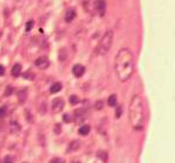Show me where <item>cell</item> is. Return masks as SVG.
<instances>
[{"label": "cell", "mask_w": 175, "mask_h": 163, "mask_svg": "<svg viewBox=\"0 0 175 163\" xmlns=\"http://www.w3.org/2000/svg\"><path fill=\"white\" fill-rule=\"evenodd\" d=\"M72 72H73V74H75L77 78H79V77H82L84 73H85V67H84L83 65H80V64H77V65L73 66Z\"/></svg>", "instance_id": "7"}, {"label": "cell", "mask_w": 175, "mask_h": 163, "mask_svg": "<svg viewBox=\"0 0 175 163\" xmlns=\"http://www.w3.org/2000/svg\"><path fill=\"white\" fill-rule=\"evenodd\" d=\"M4 163H13V158H12V156H5V158H4Z\"/></svg>", "instance_id": "21"}, {"label": "cell", "mask_w": 175, "mask_h": 163, "mask_svg": "<svg viewBox=\"0 0 175 163\" xmlns=\"http://www.w3.org/2000/svg\"><path fill=\"white\" fill-rule=\"evenodd\" d=\"M75 17H76V11L73 10V8H70L66 11V15H65V21L70 23V22H72L73 19H75Z\"/></svg>", "instance_id": "8"}, {"label": "cell", "mask_w": 175, "mask_h": 163, "mask_svg": "<svg viewBox=\"0 0 175 163\" xmlns=\"http://www.w3.org/2000/svg\"><path fill=\"white\" fill-rule=\"evenodd\" d=\"M35 66L40 70H45L49 66V60L47 59L46 56H41V58L35 60Z\"/></svg>", "instance_id": "4"}, {"label": "cell", "mask_w": 175, "mask_h": 163, "mask_svg": "<svg viewBox=\"0 0 175 163\" xmlns=\"http://www.w3.org/2000/svg\"><path fill=\"white\" fill-rule=\"evenodd\" d=\"M95 6H96V10L99 11L100 16H105L106 13V0H97L96 1V4H95Z\"/></svg>", "instance_id": "6"}, {"label": "cell", "mask_w": 175, "mask_h": 163, "mask_svg": "<svg viewBox=\"0 0 175 163\" xmlns=\"http://www.w3.org/2000/svg\"><path fill=\"white\" fill-rule=\"evenodd\" d=\"M113 40H114V32L112 30L106 31L105 35L102 36V39L100 40L97 47H96V54L99 55L107 54L109 52L112 45H113Z\"/></svg>", "instance_id": "3"}, {"label": "cell", "mask_w": 175, "mask_h": 163, "mask_svg": "<svg viewBox=\"0 0 175 163\" xmlns=\"http://www.w3.org/2000/svg\"><path fill=\"white\" fill-rule=\"evenodd\" d=\"M75 119H76V122H82L85 119V114H84L83 109H78L77 112H75Z\"/></svg>", "instance_id": "10"}, {"label": "cell", "mask_w": 175, "mask_h": 163, "mask_svg": "<svg viewBox=\"0 0 175 163\" xmlns=\"http://www.w3.org/2000/svg\"><path fill=\"white\" fill-rule=\"evenodd\" d=\"M25 97H27V90L23 89V90H21V91L18 93V100H19L21 103H23V102L25 101Z\"/></svg>", "instance_id": "16"}, {"label": "cell", "mask_w": 175, "mask_h": 163, "mask_svg": "<svg viewBox=\"0 0 175 163\" xmlns=\"http://www.w3.org/2000/svg\"><path fill=\"white\" fill-rule=\"evenodd\" d=\"M80 146V143H79V140H72L71 143H70L69 148H67V152H73V151H76L78 150Z\"/></svg>", "instance_id": "9"}, {"label": "cell", "mask_w": 175, "mask_h": 163, "mask_svg": "<svg viewBox=\"0 0 175 163\" xmlns=\"http://www.w3.org/2000/svg\"><path fill=\"white\" fill-rule=\"evenodd\" d=\"M95 107H96V109H102V107H103V102L102 101H99L97 102V103H96V106H95Z\"/></svg>", "instance_id": "23"}, {"label": "cell", "mask_w": 175, "mask_h": 163, "mask_svg": "<svg viewBox=\"0 0 175 163\" xmlns=\"http://www.w3.org/2000/svg\"><path fill=\"white\" fill-rule=\"evenodd\" d=\"M6 117V108L5 107H0V119Z\"/></svg>", "instance_id": "18"}, {"label": "cell", "mask_w": 175, "mask_h": 163, "mask_svg": "<svg viewBox=\"0 0 175 163\" xmlns=\"http://www.w3.org/2000/svg\"><path fill=\"white\" fill-rule=\"evenodd\" d=\"M10 130H11V132L17 133L19 130H21V127H19V125L17 124L16 121H12V122L10 124Z\"/></svg>", "instance_id": "14"}, {"label": "cell", "mask_w": 175, "mask_h": 163, "mask_svg": "<svg viewBox=\"0 0 175 163\" xmlns=\"http://www.w3.org/2000/svg\"><path fill=\"white\" fill-rule=\"evenodd\" d=\"M61 89H62V85H61V83H54L53 85L51 86L49 91H51V93H59Z\"/></svg>", "instance_id": "13"}, {"label": "cell", "mask_w": 175, "mask_h": 163, "mask_svg": "<svg viewBox=\"0 0 175 163\" xmlns=\"http://www.w3.org/2000/svg\"><path fill=\"white\" fill-rule=\"evenodd\" d=\"M32 26H34V22H32V21H29V22L27 23V25H25V29H27V31H30L31 29H32Z\"/></svg>", "instance_id": "19"}, {"label": "cell", "mask_w": 175, "mask_h": 163, "mask_svg": "<svg viewBox=\"0 0 175 163\" xmlns=\"http://www.w3.org/2000/svg\"><path fill=\"white\" fill-rule=\"evenodd\" d=\"M108 106H110V107H115L116 106V96L115 95H110L108 97Z\"/></svg>", "instance_id": "15"}, {"label": "cell", "mask_w": 175, "mask_h": 163, "mask_svg": "<svg viewBox=\"0 0 175 163\" xmlns=\"http://www.w3.org/2000/svg\"><path fill=\"white\" fill-rule=\"evenodd\" d=\"M11 93H12V88L11 86H8L7 89H6V93H5V95L7 96V95H11Z\"/></svg>", "instance_id": "25"}, {"label": "cell", "mask_w": 175, "mask_h": 163, "mask_svg": "<svg viewBox=\"0 0 175 163\" xmlns=\"http://www.w3.org/2000/svg\"><path fill=\"white\" fill-rule=\"evenodd\" d=\"M78 132H79L80 136H88L89 132H90V126H89V125H83V126H80Z\"/></svg>", "instance_id": "12"}, {"label": "cell", "mask_w": 175, "mask_h": 163, "mask_svg": "<svg viewBox=\"0 0 175 163\" xmlns=\"http://www.w3.org/2000/svg\"><path fill=\"white\" fill-rule=\"evenodd\" d=\"M129 117L131 126L134 131H142L144 127V103L139 95H134L129 102Z\"/></svg>", "instance_id": "2"}, {"label": "cell", "mask_w": 175, "mask_h": 163, "mask_svg": "<svg viewBox=\"0 0 175 163\" xmlns=\"http://www.w3.org/2000/svg\"><path fill=\"white\" fill-rule=\"evenodd\" d=\"M64 121H66V122H70V121H71V117H70L69 114H65V115H64Z\"/></svg>", "instance_id": "24"}, {"label": "cell", "mask_w": 175, "mask_h": 163, "mask_svg": "<svg viewBox=\"0 0 175 163\" xmlns=\"http://www.w3.org/2000/svg\"><path fill=\"white\" fill-rule=\"evenodd\" d=\"M23 77L25 78V79H34V74H32L31 72H25L23 74Z\"/></svg>", "instance_id": "20"}, {"label": "cell", "mask_w": 175, "mask_h": 163, "mask_svg": "<svg viewBox=\"0 0 175 163\" xmlns=\"http://www.w3.org/2000/svg\"><path fill=\"white\" fill-rule=\"evenodd\" d=\"M51 163H62V161H61L60 158H54V160H52Z\"/></svg>", "instance_id": "27"}, {"label": "cell", "mask_w": 175, "mask_h": 163, "mask_svg": "<svg viewBox=\"0 0 175 163\" xmlns=\"http://www.w3.org/2000/svg\"><path fill=\"white\" fill-rule=\"evenodd\" d=\"M0 130H1V126H0Z\"/></svg>", "instance_id": "29"}, {"label": "cell", "mask_w": 175, "mask_h": 163, "mask_svg": "<svg viewBox=\"0 0 175 163\" xmlns=\"http://www.w3.org/2000/svg\"><path fill=\"white\" fill-rule=\"evenodd\" d=\"M78 102H79V98H78V96H76V95H72L70 97V103L71 104H77Z\"/></svg>", "instance_id": "17"}, {"label": "cell", "mask_w": 175, "mask_h": 163, "mask_svg": "<svg viewBox=\"0 0 175 163\" xmlns=\"http://www.w3.org/2000/svg\"><path fill=\"white\" fill-rule=\"evenodd\" d=\"M64 106H65L64 100H61V98H55V100L53 101V104H52V107H53V112H55V113H59V112H61V110L64 109Z\"/></svg>", "instance_id": "5"}, {"label": "cell", "mask_w": 175, "mask_h": 163, "mask_svg": "<svg viewBox=\"0 0 175 163\" xmlns=\"http://www.w3.org/2000/svg\"><path fill=\"white\" fill-rule=\"evenodd\" d=\"M4 73H5V69L2 65H0V76H4Z\"/></svg>", "instance_id": "26"}, {"label": "cell", "mask_w": 175, "mask_h": 163, "mask_svg": "<svg viewBox=\"0 0 175 163\" xmlns=\"http://www.w3.org/2000/svg\"><path fill=\"white\" fill-rule=\"evenodd\" d=\"M72 163H79V162H78V161H77V162H76V161H73Z\"/></svg>", "instance_id": "28"}, {"label": "cell", "mask_w": 175, "mask_h": 163, "mask_svg": "<svg viewBox=\"0 0 175 163\" xmlns=\"http://www.w3.org/2000/svg\"><path fill=\"white\" fill-rule=\"evenodd\" d=\"M121 113H122V108H121V107H116V114H115V117H121Z\"/></svg>", "instance_id": "22"}, {"label": "cell", "mask_w": 175, "mask_h": 163, "mask_svg": "<svg viewBox=\"0 0 175 163\" xmlns=\"http://www.w3.org/2000/svg\"><path fill=\"white\" fill-rule=\"evenodd\" d=\"M115 73L120 82H127L134 71V58L127 48H122L116 54L114 64Z\"/></svg>", "instance_id": "1"}, {"label": "cell", "mask_w": 175, "mask_h": 163, "mask_svg": "<svg viewBox=\"0 0 175 163\" xmlns=\"http://www.w3.org/2000/svg\"><path fill=\"white\" fill-rule=\"evenodd\" d=\"M21 72H22V66H21V64H16V65H13V67H12V70H11V74H12L13 77H18V76L21 74Z\"/></svg>", "instance_id": "11"}]
</instances>
